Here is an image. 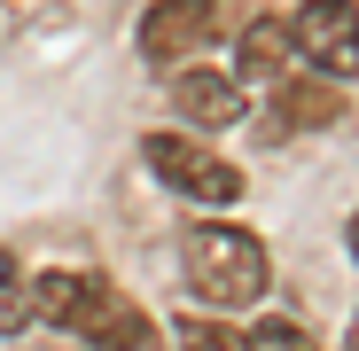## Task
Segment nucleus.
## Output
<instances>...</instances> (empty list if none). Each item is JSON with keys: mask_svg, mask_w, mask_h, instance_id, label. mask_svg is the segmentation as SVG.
<instances>
[{"mask_svg": "<svg viewBox=\"0 0 359 351\" xmlns=\"http://www.w3.org/2000/svg\"><path fill=\"white\" fill-rule=\"evenodd\" d=\"M351 351H359V320H351Z\"/></svg>", "mask_w": 359, "mask_h": 351, "instance_id": "nucleus-15", "label": "nucleus"}, {"mask_svg": "<svg viewBox=\"0 0 359 351\" xmlns=\"http://www.w3.org/2000/svg\"><path fill=\"white\" fill-rule=\"evenodd\" d=\"M8 273H16V258H8V250H0V281H8Z\"/></svg>", "mask_w": 359, "mask_h": 351, "instance_id": "nucleus-13", "label": "nucleus"}, {"mask_svg": "<svg viewBox=\"0 0 359 351\" xmlns=\"http://www.w3.org/2000/svg\"><path fill=\"white\" fill-rule=\"evenodd\" d=\"M250 351H320V343H313V328H297V320H258Z\"/></svg>", "mask_w": 359, "mask_h": 351, "instance_id": "nucleus-10", "label": "nucleus"}, {"mask_svg": "<svg viewBox=\"0 0 359 351\" xmlns=\"http://www.w3.org/2000/svg\"><path fill=\"white\" fill-rule=\"evenodd\" d=\"M172 109L188 117L196 133H226L234 117H243V78H226V71H203V63H196V71L180 63V71H172Z\"/></svg>", "mask_w": 359, "mask_h": 351, "instance_id": "nucleus-6", "label": "nucleus"}, {"mask_svg": "<svg viewBox=\"0 0 359 351\" xmlns=\"http://www.w3.org/2000/svg\"><path fill=\"white\" fill-rule=\"evenodd\" d=\"M211 24H219L211 0H156V8L141 16V63L180 71L196 47H211Z\"/></svg>", "mask_w": 359, "mask_h": 351, "instance_id": "nucleus-4", "label": "nucleus"}, {"mask_svg": "<svg viewBox=\"0 0 359 351\" xmlns=\"http://www.w3.org/2000/svg\"><path fill=\"white\" fill-rule=\"evenodd\" d=\"M109 297H117V289H109L102 273H71V266H55V273H39V281H32V320L86 336V320H94Z\"/></svg>", "mask_w": 359, "mask_h": 351, "instance_id": "nucleus-5", "label": "nucleus"}, {"mask_svg": "<svg viewBox=\"0 0 359 351\" xmlns=\"http://www.w3.org/2000/svg\"><path fill=\"white\" fill-rule=\"evenodd\" d=\"M188 281H196V297L211 305H258L266 289H273V258L250 226H234V219H196L188 226Z\"/></svg>", "mask_w": 359, "mask_h": 351, "instance_id": "nucleus-1", "label": "nucleus"}, {"mask_svg": "<svg viewBox=\"0 0 359 351\" xmlns=\"http://www.w3.org/2000/svg\"><path fill=\"white\" fill-rule=\"evenodd\" d=\"M351 258H359V219H351Z\"/></svg>", "mask_w": 359, "mask_h": 351, "instance_id": "nucleus-14", "label": "nucleus"}, {"mask_svg": "<svg viewBox=\"0 0 359 351\" xmlns=\"http://www.w3.org/2000/svg\"><path fill=\"white\" fill-rule=\"evenodd\" d=\"M24 320H32V289H24V273H8V281H0V336L24 328Z\"/></svg>", "mask_w": 359, "mask_h": 351, "instance_id": "nucleus-12", "label": "nucleus"}, {"mask_svg": "<svg viewBox=\"0 0 359 351\" xmlns=\"http://www.w3.org/2000/svg\"><path fill=\"white\" fill-rule=\"evenodd\" d=\"M180 343H188V351H250V336H234V328H219V320H188Z\"/></svg>", "mask_w": 359, "mask_h": 351, "instance_id": "nucleus-11", "label": "nucleus"}, {"mask_svg": "<svg viewBox=\"0 0 359 351\" xmlns=\"http://www.w3.org/2000/svg\"><path fill=\"white\" fill-rule=\"evenodd\" d=\"M141 164L156 172L172 195H188V203H234V195H243V172H234L226 156H211L203 141H188V133H149L141 141Z\"/></svg>", "mask_w": 359, "mask_h": 351, "instance_id": "nucleus-2", "label": "nucleus"}, {"mask_svg": "<svg viewBox=\"0 0 359 351\" xmlns=\"http://www.w3.org/2000/svg\"><path fill=\"white\" fill-rule=\"evenodd\" d=\"M289 39L320 78H351L359 71V0H305L289 16Z\"/></svg>", "mask_w": 359, "mask_h": 351, "instance_id": "nucleus-3", "label": "nucleus"}, {"mask_svg": "<svg viewBox=\"0 0 359 351\" xmlns=\"http://www.w3.org/2000/svg\"><path fill=\"white\" fill-rule=\"evenodd\" d=\"M281 125L289 133H328V125H344V94H336V78H289L281 86Z\"/></svg>", "mask_w": 359, "mask_h": 351, "instance_id": "nucleus-7", "label": "nucleus"}, {"mask_svg": "<svg viewBox=\"0 0 359 351\" xmlns=\"http://www.w3.org/2000/svg\"><path fill=\"white\" fill-rule=\"evenodd\" d=\"M149 336H156V320H149L133 297H109V305L86 320V343H102V351H149Z\"/></svg>", "mask_w": 359, "mask_h": 351, "instance_id": "nucleus-9", "label": "nucleus"}, {"mask_svg": "<svg viewBox=\"0 0 359 351\" xmlns=\"http://www.w3.org/2000/svg\"><path fill=\"white\" fill-rule=\"evenodd\" d=\"M289 55H297L289 24H266V16H258V24L243 32V55H234V78H243V86H281Z\"/></svg>", "mask_w": 359, "mask_h": 351, "instance_id": "nucleus-8", "label": "nucleus"}]
</instances>
